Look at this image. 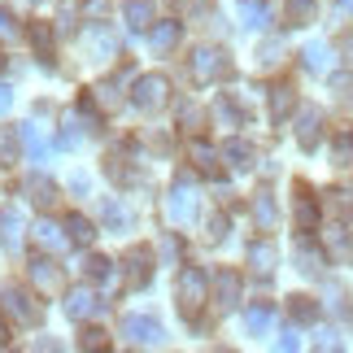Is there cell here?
<instances>
[{"label":"cell","mask_w":353,"mask_h":353,"mask_svg":"<svg viewBox=\"0 0 353 353\" xmlns=\"http://www.w3.org/2000/svg\"><path fill=\"white\" fill-rule=\"evenodd\" d=\"M179 35H183V26L174 22V18H161V22L148 26V44H153L157 52H170L174 44H179Z\"/></svg>","instance_id":"obj_9"},{"label":"cell","mask_w":353,"mask_h":353,"mask_svg":"<svg viewBox=\"0 0 353 353\" xmlns=\"http://www.w3.org/2000/svg\"><path fill=\"white\" fill-rule=\"evenodd\" d=\"M9 105H13V92L0 83V114H9Z\"/></svg>","instance_id":"obj_45"},{"label":"cell","mask_w":353,"mask_h":353,"mask_svg":"<svg viewBox=\"0 0 353 353\" xmlns=\"http://www.w3.org/2000/svg\"><path fill=\"white\" fill-rule=\"evenodd\" d=\"M296 270H305V275H319L323 270V253L310 240H296Z\"/></svg>","instance_id":"obj_19"},{"label":"cell","mask_w":353,"mask_h":353,"mask_svg":"<svg viewBox=\"0 0 353 353\" xmlns=\"http://www.w3.org/2000/svg\"><path fill=\"white\" fill-rule=\"evenodd\" d=\"M110 266H114L110 257H88L83 270H88V279H105V275H110Z\"/></svg>","instance_id":"obj_37"},{"label":"cell","mask_w":353,"mask_h":353,"mask_svg":"<svg viewBox=\"0 0 353 353\" xmlns=\"http://www.w3.org/2000/svg\"><path fill=\"white\" fill-rule=\"evenodd\" d=\"M296 110V92L292 88H270V118H275V122H283V118H288Z\"/></svg>","instance_id":"obj_16"},{"label":"cell","mask_w":353,"mask_h":353,"mask_svg":"<svg viewBox=\"0 0 353 353\" xmlns=\"http://www.w3.org/2000/svg\"><path fill=\"white\" fill-rule=\"evenodd\" d=\"M279 349H283V353L301 349V336H296V332H283V336H279Z\"/></svg>","instance_id":"obj_41"},{"label":"cell","mask_w":353,"mask_h":353,"mask_svg":"<svg viewBox=\"0 0 353 353\" xmlns=\"http://www.w3.org/2000/svg\"><path fill=\"white\" fill-rule=\"evenodd\" d=\"M0 161H5V166H13V161H18V140H13L9 131H0Z\"/></svg>","instance_id":"obj_36"},{"label":"cell","mask_w":353,"mask_h":353,"mask_svg":"<svg viewBox=\"0 0 353 353\" xmlns=\"http://www.w3.org/2000/svg\"><path fill=\"white\" fill-rule=\"evenodd\" d=\"M65 232H70L74 244H92V240H97V227H92L83 214H70V219H65Z\"/></svg>","instance_id":"obj_21"},{"label":"cell","mask_w":353,"mask_h":353,"mask_svg":"<svg viewBox=\"0 0 353 353\" xmlns=\"http://www.w3.org/2000/svg\"><path fill=\"white\" fill-rule=\"evenodd\" d=\"M257 61H262V70H275V65L283 61V44H279V39H270V44H262V52H257Z\"/></svg>","instance_id":"obj_29"},{"label":"cell","mask_w":353,"mask_h":353,"mask_svg":"<svg viewBox=\"0 0 353 353\" xmlns=\"http://www.w3.org/2000/svg\"><path fill=\"white\" fill-rule=\"evenodd\" d=\"M249 262H253L257 275H270V270H275V249H270V244H253V249H249Z\"/></svg>","instance_id":"obj_22"},{"label":"cell","mask_w":353,"mask_h":353,"mask_svg":"<svg viewBox=\"0 0 353 353\" xmlns=\"http://www.w3.org/2000/svg\"><path fill=\"white\" fill-rule=\"evenodd\" d=\"M0 236H5V249L9 253L22 249V219H18V210H5V214H0Z\"/></svg>","instance_id":"obj_15"},{"label":"cell","mask_w":353,"mask_h":353,"mask_svg":"<svg viewBox=\"0 0 353 353\" xmlns=\"http://www.w3.org/2000/svg\"><path fill=\"white\" fill-rule=\"evenodd\" d=\"M127 266H131L127 279L140 288V283H148V275H153V253H148V249H131V253H127Z\"/></svg>","instance_id":"obj_13"},{"label":"cell","mask_w":353,"mask_h":353,"mask_svg":"<svg viewBox=\"0 0 353 353\" xmlns=\"http://www.w3.org/2000/svg\"><path fill=\"white\" fill-rule=\"evenodd\" d=\"M105 219H110L114 227H127V210H122V205H114V201H105Z\"/></svg>","instance_id":"obj_40"},{"label":"cell","mask_w":353,"mask_h":353,"mask_svg":"<svg viewBox=\"0 0 353 353\" xmlns=\"http://www.w3.org/2000/svg\"><path fill=\"white\" fill-rule=\"evenodd\" d=\"M79 345H83V349H105V332H101V327H88Z\"/></svg>","instance_id":"obj_39"},{"label":"cell","mask_w":353,"mask_h":353,"mask_svg":"<svg viewBox=\"0 0 353 353\" xmlns=\"http://www.w3.org/2000/svg\"><path fill=\"white\" fill-rule=\"evenodd\" d=\"M296 140H301V148H314L323 140V110L319 105H301V114H296Z\"/></svg>","instance_id":"obj_6"},{"label":"cell","mask_w":353,"mask_h":353,"mask_svg":"<svg viewBox=\"0 0 353 353\" xmlns=\"http://www.w3.org/2000/svg\"><path fill=\"white\" fill-rule=\"evenodd\" d=\"M332 18L345 26V31H353V0H332Z\"/></svg>","instance_id":"obj_33"},{"label":"cell","mask_w":353,"mask_h":353,"mask_svg":"<svg viewBox=\"0 0 353 353\" xmlns=\"http://www.w3.org/2000/svg\"><path fill=\"white\" fill-rule=\"evenodd\" d=\"M26 192H31V201L35 205H52V201H57V183L52 179H44V174H35V179H26Z\"/></svg>","instance_id":"obj_18"},{"label":"cell","mask_w":353,"mask_h":353,"mask_svg":"<svg viewBox=\"0 0 353 353\" xmlns=\"http://www.w3.org/2000/svg\"><path fill=\"white\" fill-rule=\"evenodd\" d=\"M214 114H219V122H223V127H240V114H236L227 101H219V110H214Z\"/></svg>","instance_id":"obj_38"},{"label":"cell","mask_w":353,"mask_h":353,"mask_svg":"<svg viewBox=\"0 0 353 353\" xmlns=\"http://www.w3.org/2000/svg\"><path fill=\"white\" fill-rule=\"evenodd\" d=\"M288 18L292 22H310L314 18V0H288Z\"/></svg>","instance_id":"obj_34"},{"label":"cell","mask_w":353,"mask_h":353,"mask_svg":"<svg viewBox=\"0 0 353 353\" xmlns=\"http://www.w3.org/2000/svg\"><path fill=\"white\" fill-rule=\"evenodd\" d=\"M296 227H301V232H314L319 227V205L305 196V188H296Z\"/></svg>","instance_id":"obj_17"},{"label":"cell","mask_w":353,"mask_h":353,"mask_svg":"<svg viewBox=\"0 0 353 353\" xmlns=\"http://www.w3.org/2000/svg\"><path fill=\"white\" fill-rule=\"evenodd\" d=\"M174 296H179V310L188 319L196 314L201 305H205V296H210V279H205V270L201 266H183L179 270V283H174Z\"/></svg>","instance_id":"obj_1"},{"label":"cell","mask_w":353,"mask_h":353,"mask_svg":"<svg viewBox=\"0 0 353 353\" xmlns=\"http://www.w3.org/2000/svg\"><path fill=\"white\" fill-rule=\"evenodd\" d=\"M31 283L39 292H57L61 288V266L48 262V257H35V262H31Z\"/></svg>","instance_id":"obj_10"},{"label":"cell","mask_w":353,"mask_h":353,"mask_svg":"<svg viewBox=\"0 0 353 353\" xmlns=\"http://www.w3.org/2000/svg\"><path fill=\"white\" fill-rule=\"evenodd\" d=\"M314 345H319V349H341V336H332V332H327V336H319Z\"/></svg>","instance_id":"obj_44"},{"label":"cell","mask_w":353,"mask_h":353,"mask_svg":"<svg viewBox=\"0 0 353 353\" xmlns=\"http://www.w3.org/2000/svg\"><path fill=\"white\" fill-rule=\"evenodd\" d=\"M166 214H170L174 223H196V219H201V196H196V188H192V179H179V183L170 188Z\"/></svg>","instance_id":"obj_3"},{"label":"cell","mask_w":353,"mask_h":353,"mask_svg":"<svg viewBox=\"0 0 353 353\" xmlns=\"http://www.w3.org/2000/svg\"><path fill=\"white\" fill-rule=\"evenodd\" d=\"M31 44H35L39 52L52 48V26H48V22H31Z\"/></svg>","instance_id":"obj_30"},{"label":"cell","mask_w":353,"mask_h":353,"mask_svg":"<svg viewBox=\"0 0 353 353\" xmlns=\"http://www.w3.org/2000/svg\"><path fill=\"white\" fill-rule=\"evenodd\" d=\"M210 236H214V240H223V236H227V219H223V214L210 223Z\"/></svg>","instance_id":"obj_43"},{"label":"cell","mask_w":353,"mask_h":353,"mask_svg":"<svg viewBox=\"0 0 353 353\" xmlns=\"http://www.w3.org/2000/svg\"><path fill=\"white\" fill-rule=\"evenodd\" d=\"M240 18H244V26L262 31V26H270V5H262V0H244V5H240Z\"/></svg>","instance_id":"obj_20"},{"label":"cell","mask_w":353,"mask_h":353,"mask_svg":"<svg viewBox=\"0 0 353 353\" xmlns=\"http://www.w3.org/2000/svg\"><path fill=\"white\" fill-rule=\"evenodd\" d=\"M0 345H9V323H5V314H0Z\"/></svg>","instance_id":"obj_47"},{"label":"cell","mask_w":353,"mask_h":353,"mask_svg":"<svg viewBox=\"0 0 353 353\" xmlns=\"http://www.w3.org/2000/svg\"><path fill=\"white\" fill-rule=\"evenodd\" d=\"M131 101L140 105V110H161V105L170 101V83L161 74H140V79H135Z\"/></svg>","instance_id":"obj_5"},{"label":"cell","mask_w":353,"mask_h":353,"mask_svg":"<svg viewBox=\"0 0 353 353\" xmlns=\"http://www.w3.org/2000/svg\"><path fill=\"white\" fill-rule=\"evenodd\" d=\"M18 135H22L26 144H31V157H35V161H44V157H48V144L39 140V131L31 127V122H26V127H18Z\"/></svg>","instance_id":"obj_28"},{"label":"cell","mask_w":353,"mask_h":353,"mask_svg":"<svg viewBox=\"0 0 353 353\" xmlns=\"http://www.w3.org/2000/svg\"><path fill=\"white\" fill-rule=\"evenodd\" d=\"M105 9H110V5H105V0H88V18H92V13H97V18H101Z\"/></svg>","instance_id":"obj_46"},{"label":"cell","mask_w":353,"mask_h":353,"mask_svg":"<svg viewBox=\"0 0 353 353\" xmlns=\"http://www.w3.org/2000/svg\"><path fill=\"white\" fill-rule=\"evenodd\" d=\"M35 240L44 244V249H61V244H65V236H61L57 223H39V227H35Z\"/></svg>","instance_id":"obj_27"},{"label":"cell","mask_w":353,"mask_h":353,"mask_svg":"<svg viewBox=\"0 0 353 353\" xmlns=\"http://www.w3.org/2000/svg\"><path fill=\"white\" fill-rule=\"evenodd\" d=\"M214 157H219V153H214L205 140H196V144H192V161H196L201 170H214Z\"/></svg>","instance_id":"obj_32"},{"label":"cell","mask_w":353,"mask_h":353,"mask_svg":"<svg viewBox=\"0 0 353 353\" xmlns=\"http://www.w3.org/2000/svg\"><path fill=\"white\" fill-rule=\"evenodd\" d=\"M122 18H127L131 31H148V26H153V0H127V5H122Z\"/></svg>","instance_id":"obj_12"},{"label":"cell","mask_w":353,"mask_h":353,"mask_svg":"<svg viewBox=\"0 0 353 353\" xmlns=\"http://www.w3.org/2000/svg\"><path fill=\"white\" fill-rule=\"evenodd\" d=\"M227 65L232 61L223 57V48H196L192 61H188V70H192L196 83H219V79L227 74Z\"/></svg>","instance_id":"obj_4"},{"label":"cell","mask_w":353,"mask_h":353,"mask_svg":"<svg viewBox=\"0 0 353 353\" xmlns=\"http://www.w3.org/2000/svg\"><path fill=\"white\" fill-rule=\"evenodd\" d=\"M97 101L105 105V110H118L122 105V97H118V83L110 79V83H97Z\"/></svg>","instance_id":"obj_31"},{"label":"cell","mask_w":353,"mask_h":353,"mask_svg":"<svg viewBox=\"0 0 353 353\" xmlns=\"http://www.w3.org/2000/svg\"><path fill=\"white\" fill-rule=\"evenodd\" d=\"M122 336H127V345L157 349L161 341H166V327H161L157 319H148V314H127L122 319Z\"/></svg>","instance_id":"obj_2"},{"label":"cell","mask_w":353,"mask_h":353,"mask_svg":"<svg viewBox=\"0 0 353 353\" xmlns=\"http://www.w3.org/2000/svg\"><path fill=\"white\" fill-rule=\"evenodd\" d=\"M101 310H105V301H101V296L92 292V288H74L70 296H65V314H70L74 323H79V319H92V314H101Z\"/></svg>","instance_id":"obj_8"},{"label":"cell","mask_w":353,"mask_h":353,"mask_svg":"<svg viewBox=\"0 0 353 353\" xmlns=\"http://www.w3.org/2000/svg\"><path fill=\"white\" fill-rule=\"evenodd\" d=\"M223 157H227V166H253V148L244 144V140H227Z\"/></svg>","instance_id":"obj_23"},{"label":"cell","mask_w":353,"mask_h":353,"mask_svg":"<svg viewBox=\"0 0 353 353\" xmlns=\"http://www.w3.org/2000/svg\"><path fill=\"white\" fill-rule=\"evenodd\" d=\"M270 323H275V310H270V305H253V310H249V332H253V336H266Z\"/></svg>","instance_id":"obj_24"},{"label":"cell","mask_w":353,"mask_h":353,"mask_svg":"<svg viewBox=\"0 0 353 353\" xmlns=\"http://www.w3.org/2000/svg\"><path fill=\"white\" fill-rule=\"evenodd\" d=\"M214 301H219V310H232L240 301V275L236 270H219L214 275Z\"/></svg>","instance_id":"obj_11"},{"label":"cell","mask_w":353,"mask_h":353,"mask_svg":"<svg viewBox=\"0 0 353 353\" xmlns=\"http://www.w3.org/2000/svg\"><path fill=\"white\" fill-rule=\"evenodd\" d=\"M18 35H22V26L13 18V9H0V39H18Z\"/></svg>","instance_id":"obj_35"},{"label":"cell","mask_w":353,"mask_h":353,"mask_svg":"<svg viewBox=\"0 0 353 353\" xmlns=\"http://www.w3.org/2000/svg\"><path fill=\"white\" fill-rule=\"evenodd\" d=\"M301 57H305V70H314V74H327V70H332V48L319 44V39H310Z\"/></svg>","instance_id":"obj_14"},{"label":"cell","mask_w":353,"mask_h":353,"mask_svg":"<svg viewBox=\"0 0 353 353\" xmlns=\"http://www.w3.org/2000/svg\"><path fill=\"white\" fill-rule=\"evenodd\" d=\"M253 219L262 223V227L275 223V201H270V192H257V196H253Z\"/></svg>","instance_id":"obj_25"},{"label":"cell","mask_w":353,"mask_h":353,"mask_svg":"<svg viewBox=\"0 0 353 353\" xmlns=\"http://www.w3.org/2000/svg\"><path fill=\"white\" fill-rule=\"evenodd\" d=\"M288 314H292L296 323H314V314H319V305L310 301V296H292V301H288Z\"/></svg>","instance_id":"obj_26"},{"label":"cell","mask_w":353,"mask_h":353,"mask_svg":"<svg viewBox=\"0 0 353 353\" xmlns=\"http://www.w3.org/2000/svg\"><path fill=\"white\" fill-rule=\"evenodd\" d=\"M5 310H9V314L18 319V323H31V327L39 323V314H44V310L35 305V296H31V292H22V288H9V292H5Z\"/></svg>","instance_id":"obj_7"},{"label":"cell","mask_w":353,"mask_h":353,"mask_svg":"<svg viewBox=\"0 0 353 353\" xmlns=\"http://www.w3.org/2000/svg\"><path fill=\"white\" fill-rule=\"evenodd\" d=\"M179 118H183V127H196V122H201V114L192 110V105H183V110H179Z\"/></svg>","instance_id":"obj_42"}]
</instances>
